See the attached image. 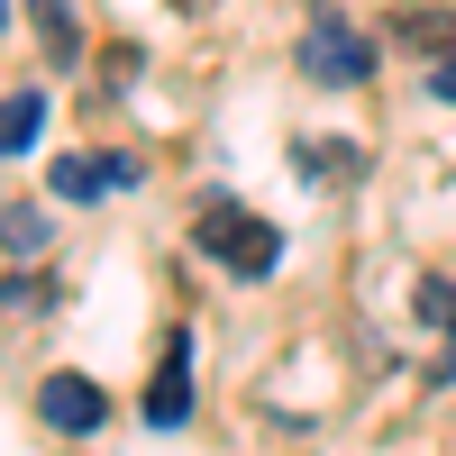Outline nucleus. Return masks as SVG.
Segmentation results:
<instances>
[{
    "label": "nucleus",
    "instance_id": "obj_1",
    "mask_svg": "<svg viewBox=\"0 0 456 456\" xmlns=\"http://www.w3.org/2000/svg\"><path fill=\"white\" fill-rule=\"evenodd\" d=\"M192 247L219 265V274L265 283V274L283 265V228H274V219H256V210H238V201H210V210L192 219Z\"/></svg>",
    "mask_w": 456,
    "mask_h": 456
},
{
    "label": "nucleus",
    "instance_id": "obj_2",
    "mask_svg": "<svg viewBox=\"0 0 456 456\" xmlns=\"http://www.w3.org/2000/svg\"><path fill=\"white\" fill-rule=\"evenodd\" d=\"M301 73H311V83H365L374 73V37L347 28V19H320L301 37Z\"/></svg>",
    "mask_w": 456,
    "mask_h": 456
},
{
    "label": "nucleus",
    "instance_id": "obj_3",
    "mask_svg": "<svg viewBox=\"0 0 456 456\" xmlns=\"http://www.w3.org/2000/svg\"><path fill=\"white\" fill-rule=\"evenodd\" d=\"M192 420V329H165L156 384H146V429H183Z\"/></svg>",
    "mask_w": 456,
    "mask_h": 456
},
{
    "label": "nucleus",
    "instance_id": "obj_4",
    "mask_svg": "<svg viewBox=\"0 0 456 456\" xmlns=\"http://www.w3.org/2000/svg\"><path fill=\"white\" fill-rule=\"evenodd\" d=\"M37 420L64 429V438H92V429L110 420V402H101L92 374H46V384H37Z\"/></svg>",
    "mask_w": 456,
    "mask_h": 456
},
{
    "label": "nucleus",
    "instance_id": "obj_5",
    "mask_svg": "<svg viewBox=\"0 0 456 456\" xmlns=\"http://www.w3.org/2000/svg\"><path fill=\"white\" fill-rule=\"evenodd\" d=\"M46 183H55V201H101L119 183H137V156H64Z\"/></svg>",
    "mask_w": 456,
    "mask_h": 456
},
{
    "label": "nucleus",
    "instance_id": "obj_6",
    "mask_svg": "<svg viewBox=\"0 0 456 456\" xmlns=\"http://www.w3.org/2000/svg\"><path fill=\"white\" fill-rule=\"evenodd\" d=\"M393 37H402L411 55H447V46H456V10H402Z\"/></svg>",
    "mask_w": 456,
    "mask_h": 456
},
{
    "label": "nucleus",
    "instance_id": "obj_7",
    "mask_svg": "<svg viewBox=\"0 0 456 456\" xmlns=\"http://www.w3.org/2000/svg\"><path fill=\"white\" fill-rule=\"evenodd\" d=\"M37 128H46V92H10V101H0V165H10Z\"/></svg>",
    "mask_w": 456,
    "mask_h": 456
},
{
    "label": "nucleus",
    "instance_id": "obj_8",
    "mask_svg": "<svg viewBox=\"0 0 456 456\" xmlns=\"http://www.w3.org/2000/svg\"><path fill=\"white\" fill-rule=\"evenodd\" d=\"M28 10H37V28H46V64H73V46H83L73 10H64V0H28Z\"/></svg>",
    "mask_w": 456,
    "mask_h": 456
},
{
    "label": "nucleus",
    "instance_id": "obj_9",
    "mask_svg": "<svg viewBox=\"0 0 456 456\" xmlns=\"http://www.w3.org/2000/svg\"><path fill=\"white\" fill-rule=\"evenodd\" d=\"M411 311H420L438 338H456V283L447 274H420V292H411Z\"/></svg>",
    "mask_w": 456,
    "mask_h": 456
},
{
    "label": "nucleus",
    "instance_id": "obj_10",
    "mask_svg": "<svg viewBox=\"0 0 456 456\" xmlns=\"http://www.w3.org/2000/svg\"><path fill=\"white\" fill-rule=\"evenodd\" d=\"M292 156H301V165H329L338 183H347V174L365 165V156H356V146H347V137H301V146H292Z\"/></svg>",
    "mask_w": 456,
    "mask_h": 456
},
{
    "label": "nucleus",
    "instance_id": "obj_11",
    "mask_svg": "<svg viewBox=\"0 0 456 456\" xmlns=\"http://www.w3.org/2000/svg\"><path fill=\"white\" fill-rule=\"evenodd\" d=\"M0 247H10V256H37V247H46V210H0Z\"/></svg>",
    "mask_w": 456,
    "mask_h": 456
},
{
    "label": "nucleus",
    "instance_id": "obj_12",
    "mask_svg": "<svg viewBox=\"0 0 456 456\" xmlns=\"http://www.w3.org/2000/svg\"><path fill=\"white\" fill-rule=\"evenodd\" d=\"M46 301H55V283H46V274H28V283L0 292V311H46Z\"/></svg>",
    "mask_w": 456,
    "mask_h": 456
},
{
    "label": "nucleus",
    "instance_id": "obj_13",
    "mask_svg": "<svg viewBox=\"0 0 456 456\" xmlns=\"http://www.w3.org/2000/svg\"><path fill=\"white\" fill-rule=\"evenodd\" d=\"M429 101H456V46H447V55L429 64Z\"/></svg>",
    "mask_w": 456,
    "mask_h": 456
},
{
    "label": "nucleus",
    "instance_id": "obj_14",
    "mask_svg": "<svg viewBox=\"0 0 456 456\" xmlns=\"http://www.w3.org/2000/svg\"><path fill=\"white\" fill-rule=\"evenodd\" d=\"M0 28H10V0H0Z\"/></svg>",
    "mask_w": 456,
    "mask_h": 456
}]
</instances>
